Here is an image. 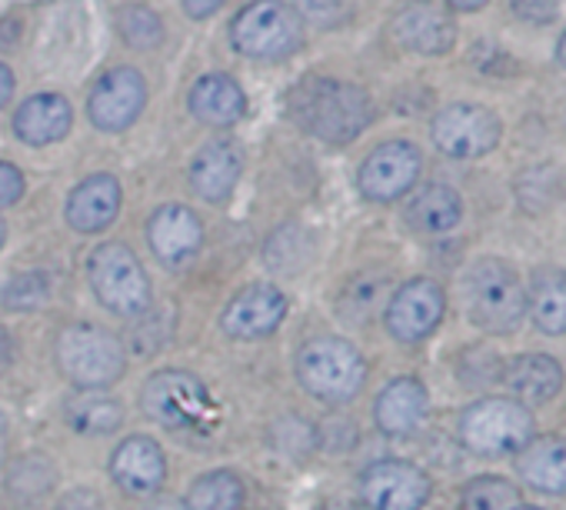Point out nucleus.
I'll list each match as a JSON object with an SVG mask.
<instances>
[{
    "mask_svg": "<svg viewBox=\"0 0 566 510\" xmlns=\"http://www.w3.org/2000/svg\"><path fill=\"white\" fill-rule=\"evenodd\" d=\"M297 121L327 144H350L370 127L374 104L357 84L314 77L297 91Z\"/></svg>",
    "mask_w": 566,
    "mask_h": 510,
    "instance_id": "obj_1",
    "label": "nucleus"
},
{
    "mask_svg": "<svg viewBox=\"0 0 566 510\" xmlns=\"http://www.w3.org/2000/svg\"><path fill=\"white\" fill-rule=\"evenodd\" d=\"M467 318L486 334H513L526 318V288L503 261H476L463 274Z\"/></svg>",
    "mask_w": 566,
    "mask_h": 510,
    "instance_id": "obj_2",
    "label": "nucleus"
},
{
    "mask_svg": "<svg viewBox=\"0 0 566 510\" xmlns=\"http://www.w3.org/2000/svg\"><path fill=\"white\" fill-rule=\"evenodd\" d=\"M297 381L324 404H347L367 384V361L344 337H314L297 351Z\"/></svg>",
    "mask_w": 566,
    "mask_h": 510,
    "instance_id": "obj_3",
    "label": "nucleus"
},
{
    "mask_svg": "<svg viewBox=\"0 0 566 510\" xmlns=\"http://www.w3.org/2000/svg\"><path fill=\"white\" fill-rule=\"evenodd\" d=\"M533 434V414L516 397H480L460 414V444L476 457H513Z\"/></svg>",
    "mask_w": 566,
    "mask_h": 510,
    "instance_id": "obj_4",
    "label": "nucleus"
},
{
    "mask_svg": "<svg viewBox=\"0 0 566 510\" xmlns=\"http://www.w3.org/2000/svg\"><path fill=\"white\" fill-rule=\"evenodd\" d=\"M54 357L61 374L81 391H101L124 377L127 354L114 334L94 324H74L57 334Z\"/></svg>",
    "mask_w": 566,
    "mask_h": 510,
    "instance_id": "obj_5",
    "label": "nucleus"
},
{
    "mask_svg": "<svg viewBox=\"0 0 566 510\" xmlns=\"http://www.w3.org/2000/svg\"><path fill=\"white\" fill-rule=\"evenodd\" d=\"M91 288L97 301L117 318H144L150 311L154 291L144 264L127 243H101L87 264Z\"/></svg>",
    "mask_w": 566,
    "mask_h": 510,
    "instance_id": "obj_6",
    "label": "nucleus"
},
{
    "mask_svg": "<svg viewBox=\"0 0 566 510\" xmlns=\"http://www.w3.org/2000/svg\"><path fill=\"white\" fill-rule=\"evenodd\" d=\"M230 41L243 58L253 61H283L301 51L304 44V21L283 0H253L247 4L233 28Z\"/></svg>",
    "mask_w": 566,
    "mask_h": 510,
    "instance_id": "obj_7",
    "label": "nucleus"
},
{
    "mask_svg": "<svg viewBox=\"0 0 566 510\" xmlns=\"http://www.w3.org/2000/svg\"><path fill=\"white\" fill-rule=\"evenodd\" d=\"M144 414L167 430H207L217 420V404L207 384L187 371H160L144 384Z\"/></svg>",
    "mask_w": 566,
    "mask_h": 510,
    "instance_id": "obj_8",
    "label": "nucleus"
},
{
    "mask_svg": "<svg viewBox=\"0 0 566 510\" xmlns=\"http://www.w3.org/2000/svg\"><path fill=\"white\" fill-rule=\"evenodd\" d=\"M500 117L480 104H450L433 117L430 137L440 154L453 160H476L486 157L500 144Z\"/></svg>",
    "mask_w": 566,
    "mask_h": 510,
    "instance_id": "obj_9",
    "label": "nucleus"
},
{
    "mask_svg": "<svg viewBox=\"0 0 566 510\" xmlns=\"http://www.w3.org/2000/svg\"><path fill=\"white\" fill-rule=\"evenodd\" d=\"M433 493L427 470L410 460H377L360 473V500L370 510H423Z\"/></svg>",
    "mask_w": 566,
    "mask_h": 510,
    "instance_id": "obj_10",
    "label": "nucleus"
},
{
    "mask_svg": "<svg viewBox=\"0 0 566 510\" xmlns=\"http://www.w3.org/2000/svg\"><path fill=\"white\" fill-rule=\"evenodd\" d=\"M147 104V81L137 67H111L101 74V81L94 84L91 91V101H87V114L94 121L97 131H107V134H120L127 131L140 111Z\"/></svg>",
    "mask_w": 566,
    "mask_h": 510,
    "instance_id": "obj_11",
    "label": "nucleus"
},
{
    "mask_svg": "<svg viewBox=\"0 0 566 510\" xmlns=\"http://www.w3.org/2000/svg\"><path fill=\"white\" fill-rule=\"evenodd\" d=\"M447 311V294L430 278H413L387 301V331L400 344H420L427 341Z\"/></svg>",
    "mask_w": 566,
    "mask_h": 510,
    "instance_id": "obj_12",
    "label": "nucleus"
},
{
    "mask_svg": "<svg viewBox=\"0 0 566 510\" xmlns=\"http://www.w3.org/2000/svg\"><path fill=\"white\" fill-rule=\"evenodd\" d=\"M423 157L410 140H387L360 164L357 187L367 200L390 204L400 200L420 177Z\"/></svg>",
    "mask_w": 566,
    "mask_h": 510,
    "instance_id": "obj_13",
    "label": "nucleus"
},
{
    "mask_svg": "<svg viewBox=\"0 0 566 510\" xmlns=\"http://www.w3.org/2000/svg\"><path fill=\"white\" fill-rule=\"evenodd\" d=\"M147 240L164 268H184L200 253L203 223L190 207L167 204V207L154 210V217L147 223Z\"/></svg>",
    "mask_w": 566,
    "mask_h": 510,
    "instance_id": "obj_14",
    "label": "nucleus"
},
{
    "mask_svg": "<svg viewBox=\"0 0 566 510\" xmlns=\"http://www.w3.org/2000/svg\"><path fill=\"white\" fill-rule=\"evenodd\" d=\"M283 318H287V298L280 294V288L253 284L227 304L220 324L237 341H260L270 337L283 324Z\"/></svg>",
    "mask_w": 566,
    "mask_h": 510,
    "instance_id": "obj_15",
    "label": "nucleus"
},
{
    "mask_svg": "<svg viewBox=\"0 0 566 510\" xmlns=\"http://www.w3.org/2000/svg\"><path fill=\"white\" fill-rule=\"evenodd\" d=\"M111 477L134 497L157 493L167 480V457L150 437H127L111 457Z\"/></svg>",
    "mask_w": 566,
    "mask_h": 510,
    "instance_id": "obj_16",
    "label": "nucleus"
},
{
    "mask_svg": "<svg viewBox=\"0 0 566 510\" xmlns=\"http://www.w3.org/2000/svg\"><path fill=\"white\" fill-rule=\"evenodd\" d=\"M430 414V394L417 377H397L390 381L377 404H374V420L387 437H410L423 427Z\"/></svg>",
    "mask_w": 566,
    "mask_h": 510,
    "instance_id": "obj_17",
    "label": "nucleus"
},
{
    "mask_svg": "<svg viewBox=\"0 0 566 510\" xmlns=\"http://www.w3.org/2000/svg\"><path fill=\"white\" fill-rule=\"evenodd\" d=\"M516 477L549 497L566 493V437H530L516 454H513Z\"/></svg>",
    "mask_w": 566,
    "mask_h": 510,
    "instance_id": "obj_18",
    "label": "nucleus"
},
{
    "mask_svg": "<svg viewBox=\"0 0 566 510\" xmlns=\"http://www.w3.org/2000/svg\"><path fill=\"white\" fill-rule=\"evenodd\" d=\"M240 174H243V157H240L237 144L213 140V144H207L193 157V164H190V187H193V194L200 200L223 204L237 190Z\"/></svg>",
    "mask_w": 566,
    "mask_h": 510,
    "instance_id": "obj_19",
    "label": "nucleus"
},
{
    "mask_svg": "<svg viewBox=\"0 0 566 510\" xmlns=\"http://www.w3.org/2000/svg\"><path fill=\"white\" fill-rule=\"evenodd\" d=\"M120 214V184L114 174H94L74 187L67 200V223L81 233H97L111 227Z\"/></svg>",
    "mask_w": 566,
    "mask_h": 510,
    "instance_id": "obj_20",
    "label": "nucleus"
},
{
    "mask_svg": "<svg viewBox=\"0 0 566 510\" xmlns=\"http://www.w3.org/2000/svg\"><path fill=\"white\" fill-rule=\"evenodd\" d=\"M500 381L510 387V397L523 400L526 407L549 404L563 391V367L549 354H520L513 357Z\"/></svg>",
    "mask_w": 566,
    "mask_h": 510,
    "instance_id": "obj_21",
    "label": "nucleus"
},
{
    "mask_svg": "<svg viewBox=\"0 0 566 510\" xmlns=\"http://www.w3.org/2000/svg\"><path fill=\"white\" fill-rule=\"evenodd\" d=\"M190 114L207 127H230L247 114V94L230 74H203L187 97Z\"/></svg>",
    "mask_w": 566,
    "mask_h": 510,
    "instance_id": "obj_22",
    "label": "nucleus"
},
{
    "mask_svg": "<svg viewBox=\"0 0 566 510\" xmlns=\"http://www.w3.org/2000/svg\"><path fill=\"white\" fill-rule=\"evenodd\" d=\"M390 34L400 48H407L413 54L437 58V54H447L453 48L457 24L433 8H407L394 18Z\"/></svg>",
    "mask_w": 566,
    "mask_h": 510,
    "instance_id": "obj_23",
    "label": "nucleus"
},
{
    "mask_svg": "<svg viewBox=\"0 0 566 510\" xmlns=\"http://www.w3.org/2000/svg\"><path fill=\"white\" fill-rule=\"evenodd\" d=\"M74 111L67 104V97L61 94H38L31 101H24L14 114V134L31 144V147H44L61 140L71 131Z\"/></svg>",
    "mask_w": 566,
    "mask_h": 510,
    "instance_id": "obj_24",
    "label": "nucleus"
},
{
    "mask_svg": "<svg viewBox=\"0 0 566 510\" xmlns=\"http://www.w3.org/2000/svg\"><path fill=\"white\" fill-rule=\"evenodd\" d=\"M526 318L546 337L566 334V274L556 268H539L526 288Z\"/></svg>",
    "mask_w": 566,
    "mask_h": 510,
    "instance_id": "obj_25",
    "label": "nucleus"
},
{
    "mask_svg": "<svg viewBox=\"0 0 566 510\" xmlns=\"http://www.w3.org/2000/svg\"><path fill=\"white\" fill-rule=\"evenodd\" d=\"M460 217H463V200L447 184H427L407 204V220L417 233H430V237L450 233L460 223Z\"/></svg>",
    "mask_w": 566,
    "mask_h": 510,
    "instance_id": "obj_26",
    "label": "nucleus"
},
{
    "mask_svg": "<svg viewBox=\"0 0 566 510\" xmlns=\"http://www.w3.org/2000/svg\"><path fill=\"white\" fill-rule=\"evenodd\" d=\"M67 424L77 434H114L124 424V407L111 394L81 391L74 400H67Z\"/></svg>",
    "mask_w": 566,
    "mask_h": 510,
    "instance_id": "obj_27",
    "label": "nucleus"
},
{
    "mask_svg": "<svg viewBox=\"0 0 566 510\" xmlns=\"http://www.w3.org/2000/svg\"><path fill=\"white\" fill-rule=\"evenodd\" d=\"M247 500V487L233 470H210L197 477L184 497L190 510H240Z\"/></svg>",
    "mask_w": 566,
    "mask_h": 510,
    "instance_id": "obj_28",
    "label": "nucleus"
},
{
    "mask_svg": "<svg viewBox=\"0 0 566 510\" xmlns=\"http://www.w3.org/2000/svg\"><path fill=\"white\" fill-rule=\"evenodd\" d=\"M314 258V237L301 223H283L266 240V264L280 274H297Z\"/></svg>",
    "mask_w": 566,
    "mask_h": 510,
    "instance_id": "obj_29",
    "label": "nucleus"
},
{
    "mask_svg": "<svg viewBox=\"0 0 566 510\" xmlns=\"http://www.w3.org/2000/svg\"><path fill=\"white\" fill-rule=\"evenodd\" d=\"M384 291H387V281L380 274H360V278L347 281V288L340 294V314H344V321L367 324L377 308H387L384 304Z\"/></svg>",
    "mask_w": 566,
    "mask_h": 510,
    "instance_id": "obj_30",
    "label": "nucleus"
},
{
    "mask_svg": "<svg viewBox=\"0 0 566 510\" xmlns=\"http://www.w3.org/2000/svg\"><path fill=\"white\" fill-rule=\"evenodd\" d=\"M460 500H463V510H510L520 503V487L506 477L483 473L463 487Z\"/></svg>",
    "mask_w": 566,
    "mask_h": 510,
    "instance_id": "obj_31",
    "label": "nucleus"
},
{
    "mask_svg": "<svg viewBox=\"0 0 566 510\" xmlns=\"http://www.w3.org/2000/svg\"><path fill=\"white\" fill-rule=\"evenodd\" d=\"M117 31L137 51H154L164 41V21L157 18V11H150L144 4L120 8L117 11Z\"/></svg>",
    "mask_w": 566,
    "mask_h": 510,
    "instance_id": "obj_32",
    "label": "nucleus"
},
{
    "mask_svg": "<svg viewBox=\"0 0 566 510\" xmlns=\"http://www.w3.org/2000/svg\"><path fill=\"white\" fill-rule=\"evenodd\" d=\"M51 298V281L48 274H18L8 281V288L0 291V301H4L11 311H38L44 308Z\"/></svg>",
    "mask_w": 566,
    "mask_h": 510,
    "instance_id": "obj_33",
    "label": "nucleus"
},
{
    "mask_svg": "<svg viewBox=\"0 0 566 510\" xmlns=\"http://www.w3.org/2000/svg\"><path fill=\"white\" fill-rule=\"evenodd\" d=\"M354 0H297V14L317 28H337L350 18Z\"/></svg>",
    "mask_w": 566,
    "mask_h": 510,
    "instance_id": "obj_34",
    "label": "nucleus"
},
{
    "mask_svg": "<svg viewBox=\"0 0 566 510\" xmlns=\"http://www.w3.org/2000/svg\"><path fill=\"white\" fill-rule=\"evenodd\" d=\"M21 197H24V174H21V167L0 160V210L14 207Z\"/></svg>",
    "mask_w": 566,
    "mask_h": 510,
    "instance_id": "obj_35",
    "label": "nucleus"
},
{
    "mask_svg": "<svg viewBox=\"0 0 566 510\" xmlns=\"http://www.w3.org/2000/svg\"><path fill=\"white\" fill-rule=\"evenodd\" d=\"M513 11H516L520 21L549 24L556 18V0H513Z\"/></svg>",
    "mask_w": 566,
    "mask_h": 510,
    "instance_id": "obj_36",
    "label": "nucleus"
},
{
    "mask_svg": "<svg viewBox=\"0 0 566 510\" xmlns=\"http://www.w3.org/2000/svg\"><path fill=\"white\" fill-rule=\"evenodd\" d=\"M223 8V0H184V11H187V18H193V21H207L210 14H217Z\"/></svg>",
    "mask_w": 566,
    "mask_h": 510,
    "instance_id": "obj_37",
    "label": "nucleus"
},
{
    "mask_svg": "<svg viewBox=\"0 0 566 510\" xmlns=\"http://www.w3.org/2000/svg\"><path fill=\"white\" fill-rule=\"evenodd\" d=\"M11 94H14V74H11V67L0 64V107L11 101Z\"/></svg>",
    "mask_w": 566,
    "mask_h": 510,
    "instance_id": "obj_38",
    "label": "nucleus"
},
{
    "mask_svg": "<svg viewBox=\"0 0 566 510\" xmlns=\"http://www.w3.org/2000/svg\"><path fill=\"white\" fill-rule=\"evenodd\" d=\"M147 510H190L184 500H177V497H157Z\"/></svg>",
    "mask_w": 566,
    "mask_h": 510,
    "instance_id": "obj_39",
    "label": "nucleus"
},
{
    "mask_svg": "<svg viewBox=\"0 0 566 510\" xmlns=\"http://www.w3.org/2000/svg\"><path fill=\"white\" fill-rule=\"evenodd\" d=\"M11 357H14L11 337H8V331H0V371H4V367L11 364Z\"/></svg>",
    "mask_w": 566,
    "mask_h": 510,
    "instance_id": "obj_40",
    "label": "nucleus"
},
{
    "mask_svg": "<svg viewBox=\"0 0 566 510\" xmlns=\"http://www.w3.org/2000/svg\"><path fill=\"white\" fill-rule=\"evenodd\" d=\"M486 4V0H450V8L453 11H463V14H473V11H480Z\"/></svg>",
    "mask_w": 566,
    "mask_h": 510,
    "instance_id": "obj_41",
    "label": "nucleus"
},
{
    "mask_svg": "<svg viewBox=\"0 0 566 510\" xmlns=\"http://www.w3.org/2000/svg\"><path fill=\"white\" fill-rule=\"evenodd\" d=\"M4 444H8V414L0 410V457H4Z\"/></svg>",
    "mask_w": 566,
    "mask_h": 510,
    "instance_id": "obj_42",
    "label": "nucleus"
},
{
    "mask_svg": "<svg viewBox=\"0 0 566 510\" xmlns=\"http://www.w3.org/2000/svg\"><path fill=\"white\" fill-rule=\"evenodd\" d=\"M321 510H357L354 503H344V500H331V503H324Z\"/></svg>",
    "mask_w": 566,
    "mask_h": 510,
    "instance_id": "obj_43",
    "label": "nucleus"
},
{
    "mask_svg": "<svg viewBox=\"0 0 566 510\" xmlns=\"http://www.w3.org/2000/svg\"><path fill=\"white\" fill-rule=\"evenodd\" d=\"M556 58H559V64L566 67V34L559 38V48H556Z\"/></svg>",
    "mask_w": 566,
    "mask_h": 510,
    "instance_id": "obj_44",
    "label": "nucleus"
},
{
    "mask_svg": "<svg viewBox=\"0 0 566 510\" xmlns=\"http://www.w3.org/2000/svg\"><path fill=\"white\" fill-rule=\"evenodd\" d=\"M510 510H543V507H533V503H516V507H510Z\"/></svg>",
    "mask_w": 566,
    "mask_h": 510,
    "instance_id": "obj_45",
    "label": "nucleus"
},
{
    "mask_svg": "<svg viewBox=\"0 0 566 510\" xmlns=\"http://www.w3.org/2000/svg\"><path fill=\"white\" fill-rule=\"evenodd\" d=\"M0 247H4V223H0Z\"/></svg>",
    "mask_w": 566,
    "mask_h": 510,
    "instance_id": "obj_46",
    "label": "nucleus"
}]
</instances>
